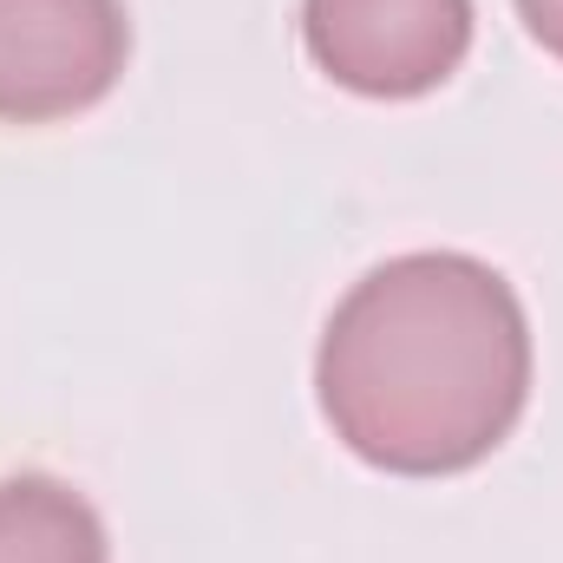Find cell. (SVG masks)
<instances>
[{"mask_svg": "<svg viewBox=\"0 0 563 563\" xmlns=\"http://www.w3.org/2000/svg\"><path fill=\"white\" fill-rule=\"evenodd\" d=\"M334 439L400 478H445L505 445L531 400L518 288L465 250H413L354 282L314 347Z\"/></svg>", "mask_w": 563, "mask_h": 563, "instance_id": "cell-1", "label": "cell"}, {"mask_svg": "<svg viewBox=\"0 0 563 563\" xmlns=\"http://www.w3.org/2000/svg\"><path fill=\"white\" fill-rule=\"evenodd\" d=\"M518 20L531 26V40H538L544 53L563 59V0H518Z\"/></svg>", "mask_w": 563, "mask_h": 563, "instance_id": "cell-5", "label": "cell"}, {"mask_svg": "<svg viewBox=\"0 0 563 563\" xmlns=\"http://www.w3.org/2000/svg\"><path fill=\"white\" fill-rule=\"evenodd\" d=\"M308 59L361 99H420L472 53V0H301Z\"/></svg>", "mask_w": 563, "mask_h": 563, "instance_id": "cell-3", "label": "cell"}, {"mask_svg": "<svg viewBox=\"0 0 563 563\" xmlns=\"http://www.w3.org/2000/svg\"><path fill=\"white\" fill-rule=\"evenodd\" d=\"M125 59V0H0V125H53L99 106Z\"/></svg>", "mask_w": 563, "mask_h": 563, "instance_id": "cell-2", "label": "cell"}, {"mask_svg": "<svg viewBox=\"0 0 563 563\" xmlns=\"http://www.w3.org/2000/svg\"><path fill=\"white\" fill-rule=\"evenodd\" d=\"M0 563H112V544L73 485L20 472L0 478Z\"/></svg>", "mask_w": 563, "mask_h": 563, "instance_id": "cell-4", "label": "cell"}]
</instances>
